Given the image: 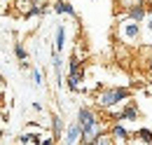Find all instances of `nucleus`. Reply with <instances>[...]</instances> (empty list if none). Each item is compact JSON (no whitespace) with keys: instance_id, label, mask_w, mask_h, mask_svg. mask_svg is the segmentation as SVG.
Masks as SVG:
<instances>
[{"instance_id":"13","label":"nucleus","mask_w":152,"mask_h":145,"mask_svg":"<svg viewBox=\"0 0 152 145\" xmlns=\"http://www.w3.org/2000/svg\"><path fill=\"white\" fill-rule=\"evenodd\" d=\"M140 61H143L145 70L150 72V77H152V45H145V47H140Z\"/></svg>"},{"instance_id":"11","label":"nucleus","mask_w":152,"mask_h":145,"mask_svg":"<svg viewBox=\"0 0 152 145\" xmlns=\"http://www.w3.org/2000/svg\"><path fill=\"white\" fill-rule=\"evenodd\" d=\"M52 68H54V75H56V87L63 84V61H61V54L52 52Z\"/></svg>"},{"instance_id":"5","label":"nucleus","mask_w":152,"mask_h":145,"mask_svg":"<svg viewBox=\"0 0 152 145\" xmlns=\"http://www.w3.org/2000/svg\"><path fill=\"white\" fill-rule=\"evenodd\" d=\"M108 133L115 138V143L126 145L129 141H131V131L124 127V124H119V122H113V124H110V129H108Z\"/></svg>"},{"instance_id":"8","label":"nucleus","mask_w":152,"mask_h":145,"mask_svg":"<svg viewBox=\"0 0 152 145\" xmlns=\"http://www.w3.org/2000/svg\"><path fill=\"white\" fill-rule=\"evenodd\" d=\"M150 0H115V14L119 17V14H124V12H129L133 7H140V5H148Z\"/></svg>"},{"instance_id":"10","label":"nucleus","mask_w":152,"mask_h":145,"mask_svg":"<svg viewBox=\"0 0 152 145\" xmlns=\"http://www.w3.org/2000/svg\"><path fill=\"white\" fill-rule=\"evenodd\" d=\"M80 138H82L80 124H77V122H73V124L68 127V131H66V138H63V143H66V145H75V143H80Z\"/></svg>"},{"instance_id":"6","label":"nucleus","mask_w":152,"mask_h":145,"mask_svg":"<svg viewBox=\"0 0 152 145\" xmlns=\"http://www.w3.org/2000/svg\"><path fill=\"white\" fill-rule=\"evenodd\" d=\"M52 12L54 14H66V17H73L75 21H80V14L75 12V7H73L70 0H54L52 2Z\"/></svg>"},{"instance_id":"16","label":"nucleus","mask_w":152,"mask_h":145,"mask_svg":"<svg viewBox=\"0 0 152 145\" xmlns=\"http://www.w3.org/2000/svg\"><path fill=\"white\" fill-rule=\"evenodd\" d=\"M138 141H143V143H150L152 145V129L148 127H140V129H136V133H133Z\"/></svg>"},{"instance_id":"24","label":"nucleus","mask_w":152,"mask_h":145,"mask_svg":"<svg viewBox=\"0 0 152 145\" xmlns=\"http://www.w3.org/2000/svg\"><path fill=\"white\" fill-rule=\"evenodd\" d=\"M33 110H35V112H42L45 108H42V103H38V101H35V103H33Z\"/></svg>"},{"instance_id":"26","label":"nucleus","mask_w":152,"mask_h":145,"mask_svg":"<svg viewBox=\"0 0 152 145\" xmlns=\"http://www.w3.org/2000/svg\"><path fill=\"white\" fill-rule=\"evenodd\" d=\"M33 145H42V143H33Z\"/></svg>"},{"instance_id":"2","label":"nucleus","mask_w":152,"mask_h":145,"mask_svg":"<svg viewBox=\"0 0 152 145\" xmlns=\"http://www.w3.org/2000/svg\"><path fill=\"white\" fill-rule=\"evenodd\" d=\"M84 75H87L84 61L77 59L75 54H70V56H68V77H66V87H68L70 91H82Z\"/></svg>"},{"instance_id":"4","label":"nucleus","mask_w":152,"mask_h":145,"mask_svg":"<svg viewBox=\"0 0 152 145\" xmlns=\"http://www.w3.org/2000/svg\"><path fill=\"white\" fill-rule=\"evenodd\" d=\"M110 117H108V124H113V122H119V124H124V122H138V117H140V110L136 105V101H126L122 108H115L108 112Z\"/></svg>"},{"instance_id":"3","label":"nucleus","mask_w":152,"mask_h":145,"mask_svg":"<svg viewBox=\"0 0 152 145\" xmlns=\"http://www.w3.org/2000/svg\"><path fill=\"white\" fill-rule=\"evenodd\" d=\"M115 33L119 37V42H138L140 40V33H143V23H136V21H129V19H119L117 26H115Z\"/></svg>"},{"instance_id":"1","label":"nucleus","mask_w":152,"mask_h":145,"mask_svg":"<svg viewBox=\"0 0 152 145\" xmlns=\"http://www.w3.org/2000/svg\"><path fill=\"white\" fill-rule=\"evenodd\" d=\"M133 91L129 87H98L94 96V105L103 112H110L115 108H122L126 101H131Z\"/></svg>"},{"instance_id":"20","label":"nucleus","mask_w":152,"mask_h":145,"mask_svg":"<svg viewBox=\"0 0 152 145\" xmlns=\"http://www.w3.org/2000/svg\"><path fill=\"white\" fill-rule=\"evenodd\" d=\"M126 145H150V143H143V141H138V138H136V136L131 133V141H129Z\"/></svg>"},{"instance_id":"23","label":"nucleus","mask_w":152,"mask_h":145,"mask_svg":"<svg viewBox=\"0 0 152 145\" xmlns=\"http://www.w3.org/2000/svg\"><path fill=\"white\" fill-rule=\"evenodd\" d=\"M145 28H148V31H150V33H152V14H150V17H148V19H145Z\"/></svg>"},{"instance_id":"14","label":"nucleus","mask_w":152,"mask_h":145,"mask_svg":"<svg viewBox=\"0 0 152 145\" xmlns=\"http://www.w3.org/2000/svg\"><path fill=\"white\" fill-rule=\"evenodd\" d=\"M14 7H17V14L26 19L28 12H31V7H33V0H14Z\"/></svg>"},{"instance_id":"21","label":"nucleus","mask_w":152,"mask_h":145,"mask_svg":"<svg viewBox=\"0 0 152 145\" xmlns=\"http://www.w3.org/2000/svg\"><path fill=\"white\" fill-rule=\"evenodd\" d=\"M35 7H49V0H33Z\"/></svg>"},{"instance_id":"12","label":"nucleus","mask_w":152,"mask_h":145,"mask_svg":"<svg viewBox=\"0 0 152 145\" xmlns=\"http://www.w3.org/2000/svg\"><path fill=\"white\" fill-rule=\"evenodd\" d=\"M63 45H66V26L58 23V26H56V33H54V49H52V52L61 54V52H63Z\"/></svg>"},{"instance_id":"15","label":"nucleus","mask_w":152,"mask_h":145,"mask_svg":"<svg viewBox=\"0 0 152 145\" xmlns=\"http://www.w3.org/2000/svg\"><path fill=\"white\" fill-rule=\"evenodd\" d=\"M91 145H115V138L108 131H103V133H96L94 138H91Z\"/></svg>"},{"instance_id":"9","label":"nucleus","mask_w":152,"mask_h":145,"mask_svg":"<svg viewBox=\"0 0 152 145\" xmlns=\"http://www.w3.org/2000/svg\"><path fill=\"white\" fill-rule=\"evenodd\" d=\"M49 124H52V138L58 143V141L63 138V117L54 112V115L49 117Z\"/></svg>"},{"instance_id":"25","label":"nucleus","mask_w":152,"mask_h":145,"mask_svg":"<svg viewBox=\"0 0 152 145\" xmlns=\"http://www.w3.org/2000/svg\"><path fill=\"white\" fill-rule=\"evenodd\" d=\"M77 145H91V143H84V141H80V143H77Z\"/></svg>"},{"instance_id":"17","label":"nucleus","mask_w":152,"mask_h":145,"mask_svg":"<svg viewBox=\"0 0 152 145\" xmlns=\"http://www.w3.org/2000/svg\"><path fill=\"white\" fill-rule=\"evenodd\" d=\"M14 56H17V61H19V63L28 61V49L23 47V42H14Z\"/></svg>"},{"instance_id":"18","label":"nucleus","mask_w":152,"mask_h":145,"mask_svg":"<svg viewBox=\"0 0 152 145\" xmlns=\"http://www.w3.org/2000/svg\"><path fill=\"white\" fill-rule=\"evenodd\" d=\"M31 77H33L35 87H42V72H40V68H31Z\"/></svg>"},{"instance_id":"22","label":"nucleus","mask_w":152,"mask_h":145,"mask_svg":"<svg viewBox=\"0 0 152 145\" xmlns=\"http://www.w3.org/2000/svg\"><path fill=\"white\" fill-rule=\"evenodd\" d=\"M42 145H56V141L49 136V138H42Z\"/></svg>"},{"instance_id":"19","label":"nucleus","mask_w":152,"mask_h":145,"mask_svg":"<svg viewBox=\"0 0 152 145\" xmlns=\"http://www.w3.org/2000/svg\"><path fill=\"white\" fill-rule=\"evenodd\" d=\"M26 131H31V133H42V136H45V127H40L35 122H28V124H26Z\"/></svg>"},{"instance_id":"7","label":"nucleus","mask_w":152,"mask_h":145,"mask_svg":"<svg viewBox=\"0 0 152 145\" xmlns=\"http://www.w3.org/2000/svg\"><path fill=\"white\" fill-rule=\"evenodd\" d=\"M150 17V12H148V5H140V7H133L129 12H124V14H119L117 19H129V21H136V23H145V19Z\"/></svg>"}]
</instances>
